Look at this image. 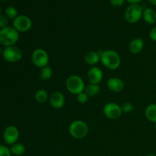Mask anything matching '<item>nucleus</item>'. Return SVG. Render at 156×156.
Here are the masks:
<instances>
[{
  "instance_id": "obj_1",
  "label": "nucleus",
  "mask_w": 156,
  "mask_h": 156,
  "mask_svg": "<svg viewBox=\"0 0 156 156\" xmlns=\"http://www.w3.org/2000/svg\"><path fill=\"white\" fill-rule=\"evenodd\" d=\"M102 65L110 70H116L121 64V58L117 52L113 50H107L101 51L100 53Z\"/></svg>"
},
{
  "instance_id": "obj_2",
  "label": "nucleus",
  "mask_w": 156,
  "mask_h": 156,
  "mask_svg": "<svg viewBox=\"0 0 156 156\" xmlns=\"http://www.w3.org/2000/svg\"><path fill=\"white\" fill-rule=\"evenodd\" d=\"M19 40V32L12 26L0 29V44L5 47L15 46Z\"/></svg>"
},
{
  "instance_id": "obj_3",
  "label": "nucleus",
  "mask_w": 156,
  "mask_h": 156,
  "mask_svg": "<svg viewBox=\"0 0 156 156\" xmlns=\"http://www.w3.org/2000/svg\"><path fill=\"white\" fill-rule=\"evenodd\" d=\"M66 88L70 94L78 95L85 91V82L82 77L76 75H73L67 78L66 81Z\"/></svg>"
},
{
  "instance_id": "obj_4",
  "label": "nucleus",
  "mask_w": 156,
  "mask_h": 156,
  "mask_svg": "<svg viewBox=\"0 0 156 156\" xmlns=\"http://www.w3.org/2000/svg\"><path fill=\"white\" fill-rule=\"evenodd\" d=\"M69 132L71 136L76 140L85 138L88 133V126L84 121L80 120H74L69 126Z\"/></svg>"
},
{
  "instance_id": "obj_5",
  "label": "nucleus",
  "mask_w": 156,
  "mask_h": 156,
  "mask_svg": "<svg viewBox=\"0 0 156 156\" xmlns=\"http://www.w3.org/2000/svg\"><path fill=\"white\" fill-rule=\"evenodd\" d=\"M143 6L140 4H130L125 10V19L129 24H135L143 18Z\"/></svg>"
},
{
  "instance_id": "obj_6",
  "label": "nucleus",
  "mask_w": 156,
  "mask_h": 156,
  "mask_svg": "<svg viewBox=\"0 0 156 156\" xmlns=\"http://www.w3.org/2000/svg\"><path fill=\"white\" fill-rule=\"evenodd\" d=\"M31 60L35 66L42 69L48 66L50 57L48 53L45 50L42 48H37L32 53Z\"/></svg>"
},
{
  "instance_id": "obj_7",
  "label": "nucleus",
  "mask_w": 156,
  "mask_h": 156,
  "mask_svg": "<svg viewBox=\"0 0 156 156\" xmlns=\"http://www.w3.org/2000/svg\"><path fill=\"white\" fill-rule=\"evenodd\" d=\"M2 57L6 62L15 63L19 62L22 59L23 52L16 46L5 47L2 51Z\"/></svg>"
},
{
  "instance_id": "obj_8",
  "label": "nucleus",
  "mask_w": 156,
  "mask_h": 156,
  "mask_svg": "<svg viewBox=\"0 0 156 156\" xmlns=\"http://www.w3.org/2000/svg\"><path fill=\"white\" fill-rule=\"evenodd\" d=\"M12 27L21 33H25L30 30L32 27L31 19L24 15H18L12 21Z\"/></svg>"
},
{
  "instance_id": "obj_9",
  "label": "nucleus",
  "mask_w": 156,
  "mask_h": 156,
  "mask_svg": "<svg viewBox=\"0 0 156 156\" xmlns=\"http://www.w3.org/2000/svg\"><path fill=\"white\" fill-rule=\"evenodd\" d=\"M103 112L105 117L111 120H116L121 117L122 110L121 106L115 102H109L105 105L103 108Z\"/></svg>"
},
{
  "instance_id": "obj_10",
  "label": "nucleus",
  "mask_w": 156,
  "mask_h": 156,
  "mask_svg": "<svg viewBox=\"0 0 156 156\" xmlns=\"http://www.w3.org/2000/svg\"><path fill=\"white\" fill-rule=\"evenodd\" d=\"M19 138V130L14 125L8 126L3 132V140L7 145L15 144Z\"/></svg>"
},
{
  "instance_id": "obj_11",
  "label": "nucleus",
  "mask_w": 156,
  "mask_h": 156,
  "mask_svg": "<svg viewBox=\"0 0 156 156\" xmlns=\"http://www.w3.org/2000/svg\"><path fill=\"white\" fill-rule=\"evenodd\" d=\"M103 73L99 67L92 66L88 69L87 73V79L91 84L98 85L103 79Z\"/></svg>"
},
{
  "instance_id": "obj_12",
  "label": "nucleus",
  "mask_w": 156,
  "mask_h": 156,
  "mask_svg": "<svg viewBox=\"0 0 156 156\" xmlns=\"http://www.w3.org/2000/svg\"><path fill=\"white\" fill-rule=\"evenodd\" d=\"M49 101L54 109H61L65 105L66 99L62 93L59 91H54L50 94Z\"/></svg>"
},
{
  "instance_id": "obj_13",
  "label": "nucleus",
  "mask_w": 156,
  "mask_h": 156,
  "mask_svg": "<svg viewBox=\"0 0 156 156\" xmlns=\"http://www.w3.org/2000/svg\"><path fill=\"white\" fill-rule=\"evenodd\" d=\"M107 87L113 92H120L124 88V82L117 77H111L107 82Z\"/></svg>"
},
{
  "instance_id": "obj_14",
  "label": "nucleus",
  "mask_w": 156,
  "mask_h": 156,
  "mask_svg": "<svg viewBox=\"0 0 156 156\" xmlns=\"http://www.w3.org/2000/svg\"><path fill=\"white\" fill-rule=\"evenodd\" d=\"M143 47H144V41L140 37L133 39L129 42V45H128L129 51L132 54H138V53H140L143 50Z\"/></svg>"
},
{
  "instance_id": "obj_15",
  "label": "nucleus",
  "mask_w": 156,
  "mask_h": 156,
  "mask_svg": "<svg viewBox=\"0 0 156 156\" xmlns=\"http://www.w3.org/2000/svg\"><path fill=\"white\" fill-rule=\"evenodd\" d=\"M101 60L100 54L95 51L87 52L84 56V61L89 66H94Z\"/></svg>"
},
{
  "instance_id": "obj_16",
  "label": "nucleus",
  "mask_w": 156,
  "mask_h": 156,
  "mask_svg": "<svg viewBox=\"0 0 156 156\" xmlns=\"http://www.w3.org/2000/svg\"><path fill=\"white\" fill-rule=\"evenodd\" d=\"M143 18L145 22L149 24H154L156 22V12L151 8L144 9L143 13Z\"/></svg>"
},
{
  "instance_id": "obj_17",
  "label": "nucleus",
  "mask_w": 156,
  "mask_h": 156,
  "mask_svg": "<svg viewBox=\"0 0 156 156\" xmlns=\"http://www.w3.org/2000/svg\"><path fill=\"white\" fill-rule=\"evenodd\" d=\"M145 115L147 120L152 123H156V104H150L145 110Z\"/></svg>"
},
{
  "instance_id": "obj_18",
  "label": "nucleus",
  "mask_w": 156,
  "mask_h": 156,
  "mask_svg": "<svg viewBox=\"0 0 156 156\" xmlns=\"http://www.w3.org/2000/svg\"><path fill=\"white\" fill-rule=\"evenodd\" d=\"M101 88L98 85L89 83L87 85L85 88V92L88 94L89 97H94L100 93Z\"/></svg>"
},
{
  "instance_id": "obj_19",
  "label": "nucleus",
  "mask_w": 156,
  "mask_h": 156,
  "mask_svg": "<svg viewBox=\"0 0 156 156\" xmlns=\"http://www.w3.org/2000/svg\"><path fill=\"white\" fill-rule=\"evenodd\" d=\"M10 151L12 155L15 156H21L25 152V146L24 144L20 143H16L15 144L12 145L10 148Z\"/></svg>"
},
{
  "instance_id": "obj_20",
  "label": "nucleus",
  "mask_w": 156,
  "mask_h": 156,
  "mask_svg": "<svg viewBox=\"0 0 156 156\" xmlns=\"http://www.w3.org/2000/svg\"><path fill=\"white\" fill-rule=\"evenodd\" d=\"M34 98L36 101L40 104H44L48 100L50 96L45 89H38L34 94Z\"/></svg>"
},
{
  "instance_id": "obj_21",
  "label": "nucleus",
  "mask_w": 156,
  "mask_h": 156,
  "mask_svg": "<svg viewBox=\"0 0 156 156\" xmlns=\"http://www.w3.org/2000/svg\"><path fill=\"white\" fill-rule=\"evenodd\" d=\"M40 78L42 79L43 81H48L53 76V70L50 66H45L44 68L41 69V71L39 73Z\"/></svg>"
},
{
  "instance_id": "obj_22",
  "label": "nucleus",
  "mask_w": 156,
  "mask_h": 156,
  "mask_svg": "<svg viewBox=\"0 0 156 156\" xmlns=\"http://www.w3.org/2000/svg\"><path fill=\"white\" fill-rule=\"evenodd\" d=\"M5 15L9 19L14 20L17 16H18V11L14 6H8L5 9Z\"/></svg>"
},
{
  "instance_id": "obj_23",
  "label": "nucleus",
  "mask_w": 156,
  "mask_h": 156,
  "mask_svg": "<svg viewBox=\"0 0 156 156\" xmlns=\"http://www.w3.org/2000/svg\"><path fill=\"white\" fill-rule=\"evenodd\" d=\"M121 110L123 113L129 114V113L132 112L133 110V105L130 102H124L121 105Z\"/></svg>"
},
{
  "instance_id": "obj_24",
  "label": "nucleus",
  "mask_w": 156,
  "mask_h": 156,
  "mask_svg": "<svg viewBox=\"0 0 156 156\" xmlns=\"http://www.w3.org/2000/svg\"><path fill=\"white\" fill-rule=\"evenodd\" d=\"M76 96H77V97H76V99H77V101H79V103L82 104V105L86 104L87 102H88V98H89V96H88L85 91L80 93V94H79Z\"/></svg>"
},
{
  "instance_id": "obj_25",
  "label": "nucleus",
  "mask_w": 156,
  "mask_h": 156,
  "mask_svg": "<svg viewBox=\"0 0 156 156\" xmlns=\"http://www.w3.org/2000/svg\"><path fill=\"white\" fill-rule=\"evenodd\" d=\"M0 156H12L10 149L5 146L0 145Z\"/></svg>"
},
{
  "instance_id": "obj_26",
  "label": "nucleus",
  "mask_w": 156,
  "mask_h": 156,
  "mask_svg": "<svg viewBox=\"0 0 156 156\" xmlns=\"http://www.w3.org/2000/svg\"><path fill=\"white\" fill-rule=\"evenodd\" d=\"M8 24H9V18L5 16V15L1 14L0 15V29L8 27Z\"/></svg>"
},
{
  "instance_id": "obj_27",
  "label": "nucleus",
  "mask_w": 156,
  "mask_h": 156,
  "mask_svg": "<svg viewBox=\"0 0 156 156\" xmlns=\"http://www.w3.org/2000/svg\"><path fill=\"white\" fill-rule=\"evenodd\" d=\"M126 0H110V3L113 7L118 8L124 4Z\"/></svg>"
},
{
  "instance_id": "obj_28",
  "label": "nucleus",
  "mask_w": 156,
  "mask_h": 156,
  "mask_svg": "<svg viewBox=\"0 0 156 156\" xmlns=\"http://www.w3.org/2000/svg\"><path fill=\"white\" fill-rule=\"evenodd\" d=\"M149 38H150L152 41H155L156 42V26L151 29V30L149 31Z\"/></svg>"
},
{
  "instance_id": "obj_29",
  "label": "nucleus",
  "mask_w": 156,
  "mask_h": 156,
  "mask_svg": "<svg viewBox=\"0 0 156 156\" xmlns=\"http://www.w3.org/2000/svg\"><path fill=\"white\" fill-rule=\"evenodd\" d=\"M126 1H127L129 4H140L141 2H143V0H126Z\"/></svg>"
},
{
  "instance_id": "obj_30",
  "label": "nucleus",
  "mask_w": 156,
  "mask_h": 156,
  "mask_svg": "<svg viewBox=\"0 0 156 156\" xmlns=\"http://www.w3.org/2000/svg\"><path fill=\"white\" fill-rule=\"evenodd\" d=\"M148 2H149L150 4H152V5L156 6V0H148Z\"/></svg>"
},
{
  "instance_id": "obj_31",
  "label": "nucleus",
  "mask_w": 156,
  "mask_h": 156,
  "mask_svg": "<svg viewBox=\"0 0 156 156\" xmlns=\"http://www.w3.org/2000/svg\"><path fill=\"white\" fill-rule=\"evenodd\" d=\"M145 156H156V155H154V154H152V153H148V154H146Z\"/></svg>"
},
{
  "instance_id": "obj_32",
  "label": "nucleus",
  "mask_w": 156,
  "mask_h": 156,
  "mask_svg": "<svg viewBox=\"0 0 156 156\" xmlns=\"http://www.w3.org/2000/svg\"><path fill=\"white\" fill-rule=\"evenodd\" d=\"M2 51H3V50H2L1 47H0V56H1V55H2Z\"/></svg>"
},
{
  "instance_id": "obj_33",
  "label": "nucleus",
  "mask_w": 156,
  "mask_h": 156,
  "mask_svg": "<svg viewBox=\"0 0 156 156\" xmlns=\"http://www.w3.org/2000/svg\"><path fill=\"white\" fill-rule=\"evenodd\" d=\"M0 1H2V2H5V1H8V0H0Z\"/></svg>"
},
{
  "instance_id": "obj_34",
  "label": "nucleus",
  "mask_w": 156,
  "mask_h": 156,
  "mask_svg": "<svg viewBox=\"0 0 156 156\" xmlns=\"http://www.w3.org/2000/svg\"><path fill=\"white\" fill-rule=\"evenodd\" d=\"M155 130H156V123H155Z\"/></svg>"
},
{
  "instance_id": "obj_35",
  "label": "nucleus",
  "mask_w": 156,
  "mask_h": 156,
  "mask_svg": "<svg viewBox=\"0 0 156 156\" xmlns=\"http://www.w3.org/2000/svg\"><path fill=\"white\" fill-rule=\"evenodd\" d=\"M0 15H1V8H0Z\"/></svg>"
}]
</instances>
